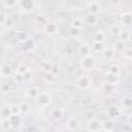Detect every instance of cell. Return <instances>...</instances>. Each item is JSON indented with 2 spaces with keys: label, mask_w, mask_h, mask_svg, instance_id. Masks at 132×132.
Listing matches in <instances>:
<instances>
[{
  "label": "cell",
  "mask_w": 132,
  "mask_h": 132,
  "mask_svg": "<svg viewBox=\"0 0 132 132\" xmlns=\"http://www.w3.org/2000/svg\"><path fill=\"white\" fill-rule=\"evenodd\" d=\"M92 78L88 74H81L75 78V87L80 91H88L92 88Z\"/></svg>",
  "instance_id": "6da1fadb"
},
{
  "label": "cell",
  "mask_w": 132,
  "mask_h": 132,
  "mask_svg": "<svg viewBox=\"0 0 132 132\" xmlns=\"http://www.w3.org/2000/svg\"><path fill=\"white\" fill-rule=\"evenodd\" d=\"M52 99H53V97H52V94L51 93H48L46 91H41L39 93V95L34 100H35V103H36V105L38 107H40V108H46V107H48L51 105Z\"/></svg>",
  "instance_id": "7a4b0ae2"
},
{
  "label": "cell",
  "mask_w": 132,
  "mask_h": 132,
  "mask_svg": "<svg viewBox=\"0 0 132 132\" xmlns=\"http://www.w3.org/2000/svg\"><path fill=\"white\" fill-rule=\"evenodd\" d=\"M79 66L85 71H92L96 68V60L91 54H89L87 56L81 57L79 61Z\"/></svg>",
  "instance_id": "3957f363"
},
{
  "label": "cell",
  "mask_w": 132,
  "mask_h": 132,
  "mask_svg": "<svg viewBox=\"0 0 132 132\" xmlns=\"http://www.w3.org/2000/svg\"><path fill=\"white\" fill-rule=\"evenodd\" d=\"M102 124L103 122L100 121L98 118L92 117L89 119L87 123V129L91 131H99V130H102Z\"/></svg>",
  "instance_id": "277c9868"
},
{
  "label": "cell",
  "mask_w": 132,
  "mask_h": 132,
  "mask_svg": "<svg viewBox=\"0 0 132 132\" xmlns=\"http://www.w3.org/2000/svg\"><path fill=\"white\" fill-rule=\"evenodd\" d=\"M82 21L85 23V25H89V26H95L99 23V19L97 14L91 13V12H87L86 14H84L82 16Z\"/></svg>",
  "instance_id": "5b68a950"
},
{
  "label": "cell",
  "mask_w": 132,
  "mask_h": 132,
  "mask_svg": "<svg viewBox=\"0 0 132 132\" xmlns=\"http://www.w3.org/2000/svg\"><path fill=\"white\" fill-rule=\"evenodd\" d=\"M120 24L123 27H131L132 26V13L124 12L120 16Z\"/></svg>",
  "instance_id": "8992f818"
},
{
  "label": "cell",
  "mask_w": 132,
  "mask_h": 132,
  "mask_svg": "<svg viewBox=\"0 0 132 132\" xmlns=\"http://www.w3.org/2000/svg\"><path fill=\"white\" fill-rule=\"evenodd\" d=\"M65 126L67 130H77L79 127V122L75 117H69L65 122Z\"/></svg>",
  "instance_id": "52a82bcc"
},
{
  "label": "cell",
  "mask_w": 132,
  "mask_h": 132,
  "mask_svg": "<svg viewBox=\"0 0 132 132\" xmlns=\"http://www.w3.org/2000/svg\"><path fill=\"white\" fill-rule=\"evenodd\" d=\"M87 9H88V12L98 15V13L101 12V5L99 4L98 1H90L87 5Z\"/></svg>",
  "instance_id": "ba28073f"
},
{
  "label": "cell",
  "mask_w": 132,
  "mask_h": 132,
  "mask_svg": "<svg viewBox=\"0 0 132 132\" xmlns=\"http://www.w3.org/2000/svg\"><path fill=\"white\" fill-rule=\"evenodd\" d=\"M0 73H1V77L2 78H8V77L12 76L14 72H13L12 67L9 64H2L1 65Z\"/></svg>",
  "instance_id": "9c48e42d"
},
{
  "label": "cell",
  "mask_w": 132,
  "mask_h": 132,
  "mask_svg": "<svg viewBox=\"0 0 132 132\" xmlns=\"http://www.w3.org/2000/svg\"><path fill=\"white\" fill-rule=\"evenodd\" d=\"M106 113H107L108 118L114 120V119H117L121 116V108L116 106V105H110V106H108V108L106 110Z\"/></svg>",
  "instance_id": "30bf717a"
},
{
  "label": "cell",
  "mask_w": 132,
  "mask_h": 132,
  "mask_svg": "<svg viewBox=\"0 0 132 132\" xmlns=\"http://www.w3.org/2000/svg\"><path fill=\"white\" fill-rule=\"evenodd\" d=\"M20 6L25 11H32L35 8V1L34 0H21Z\"/></svg>",
  "instance_id": "8fae6325"
},
{
  "label": "cell",
  "mask_w": 132,
  "mask_h": 132,
  "mask_svg": "<svg viewBox=\"0 0 132 132\" xmlns=\"http://www.w3.org/2000/svg\"><path fill=\"white\" fill-rule=\"evenodd\" d=\"M64 116V109L61 107H55L51 110V117L55 121H60Z\"/></svg>",
  "instance_id": "7c38bea8"
},
{
  "label": "cell",
  "mask_w": 132,
  "mask_h": 132,
  "mask_svg": "<svg viewBox=\"0 0 132 132\" xmlns=\"http://www.w3.org/2000/svg\"><path fill=\"white\" fill-rule=\"evenodd\" d=\"M40 92H41V91L39 90L38 87L32 86V87H30V88H28V89L26 90V96H27L28 98H33V99H35V98L39 95Z\"/></svg>",
  "instance_id": "4fadbf2b"
},
{
  "label": "cell",
  "mask_w": 132,
  "mask_h": 132,
  "mask_svg": "<svg viewBox=\"0 0 132 132\" xmlns=\"http://www.w3.org/2000/svg\"><path fill=\"white\" fill-rule=\"evenodd\" d=\"M59 31V27L54 23H48L44 26V32L50 35H55Z\"/></svg>",
  "instance_id": "5bb4252c"
},
{
  "label": "cell",
  "mask_w": 132,
  "mask_h": 132,
  "mask_svg": "<svg viewBox=\"0 0 132 132\" xmlns=\"http://www.w3.org/2000/svg\"><path fill=\"white\" fill-rule=\"evenodd\" d=\"M114 128H116V124H114L113 119L108 118L107 120L103 121V124H102L103 131H112V130H114Z\"/></svg>",
  "instance_id": "9a60e30c"
},
{
  "label": "cell",
  "mask_w": 132,
  "mask_h": 132,
  "mask_svg": "<svg viewBox=\"0 0 132 132\" xmlns=\"http://www.w3.org/2000/svg\"><path fill=\"white\" fill-rule=\"evenodd\" d=\"M84 25H85V23H84L81 16H74V18H72L71 21H70V27H73V28L82 29Z\"/></svg>",
  "instance_id": "2e32d148"
},
{
  "label": "cell",
  "mask_w": 132,
  "mask_h": 132,
  "mask_svg": "<svg viewBox=\"0 0 132 132\" xmlns=\"http://www.w3.org/2000/svg\"><path fill=\"white\" fill-rule=\"evenodd\" d=\"M102 56L106 59V60H112L116 57V50L112 47H104V50L101 52Z\"/></svg>",
  "instance_id": "e0dca14e"
},
{
  "label": "cell",
  "mask_w": 132,
  "mask_h": 132,
  "mask_svg": "<svg viewBox=\"0 0 132 132\" xmlns=\"http://www.w3.org/2000/svg\"><path fill=\"white\" fill-rule=\"evenodd\" d=\"M105 82L108 85H112V86L117 85L119 82V75L106 72L105 73Z\"/></svg>",
  "instance_id": "ac0fdd59"
},
{
  "label": "cell",
  "mask_w": 132,
  "mask_h": 132,
  "mask_svg": "<svg viewBox=\"0 0 132 132\" xmlns=\"http://www.w3.org/2000/svg\"><path fill=\"white\" fill-rule=\"evenodd\" d=\"M21 0H2V5L5 9H11L20 5Z\"/></svg>",
  "instance_id": "d6986e66"
},
{
  "label": "cell",
  "mask_w": 132,
  "mask_h": 132,
  "mask_svg": "<svg viewBox=\"0 0 132 132\" xmlns=\"http://www.w3.org/2000/svg\"><path fill=\"white\" fill-rule=\"evenodd\" d=\"M22 46H23L24 51H27V52L28 51H32L34 48V46H35V42L31 37H28L25 41L22 42Z\"/></svg>",
  "instance_id": "ffe728a7"
},
{
  "label": "cell",
  "mask_w": 132,
  "mask_h": 132,
  "mask_svg": "<svg viewBox=\"0 0 132 132\" xmlns=\"http://www.w3.org/2000/svg\"><path fill=\"white\" fill-rule=\"evenodd\" d=\"M14 24H15V22H14V20L12 19V16H10V15L7 13V16H6L5 21L1 24V26H2V28H6V29L10 30V29H12V28L14 27Z\"/></svg>",
  "instance_id": "44dd1931"
},
{
  "label": "cell",
  "mask_w": 132,
  "mask_h": 132,
  "mask_svg": "<svg viewBox=\"0 0 132 132\" xmlns=\"http://www.w3.org/2000/svg\"><path fill=\"white\" fill-rule=\"evenodd\" d=\"M104 47H105L104 41H95V40H93L92 43H91V48L94 52H102L104 50Z\"/></svg>",
  "instance_id": "7402d4cb"
},
{
  "label": "cell",
  "mask_w": 132,
  "mask_h": 132,
  "mask_svg": "<svg viewBox=\"0 0 132 132\" xmlns=\"http://www.w3.org/2000/svg\"><path fill=\"white\" fill-rule=\"evenodd\" d=\"M91 51H92L91 44H89V43H82V44L79 46V48H78V53H79V55H80L81 57L91 54Z\"/></svg>",
  "instance_id": "603a6c76"
},
{
  "label": "cell",
  "mask_w": 132,
  "mask_h": 132,
  "mask_svg": "<svg viewBox=\"0 0 132 132\" xmlns=\"http://www.w3.org/2000/svg\"><path fill=\"white\" fill-rule=\"evenodd\" d=\"M19 104H20V107H21L22 114H28L31 111V106H30V104H29V102L27 100H23Z\"/></svg>",
  "instance_id": "cb8c5ba5"
},
{
  "label": "cell",
  "mask_w": 132,
  "mask_h": 132,
  "mask_svg": "<svg viewBox=\"0 0 132 132\" xmlns=\"http://www.w3.org/2000/svg\"><path fill=\"white\" fill-rule=\"evenodd\" d=\"M68 34L70 37L74 38V39H77L81 36V29H77V28H73V27H70L69 30H68Z\"/></svg>",
  "instance_id": "d4e9b609"
},
{
  "label": "cell",
  "mask_w": 132,
  "mask_h": 132,
  "mask_svg": "<svg viewBox=\"0 0 132 132\" xmlns=\"http://www.w3.org/2000/svg\"><path fill=\"white\" fill-rule=\"evenodd\" d=\"M129 33H130V31H128L126 29H122L118 35V39L122 42H128L129 41Z\"/></svg>",
  "instance_id": "484cf974"
},
{
  "label": "cell",
  "mask_w": 132,
  "mask_h": 132,
  "mask_svg": "<svg viewBox=\"0 0 132 132\" xmlns=\"http://www.w3.org/2000/svg\"><path fill=\"white\" fill-rule=\"evenodd\" d=\"M122 29H123V28H122L121 25H119V24H112V25L109 26V33H110L111 35L118 36Z\"/></svg>",
  "instance_id": "4316f807"
},
{
  "label": "cell",
  "mask_w": 132,
  "mask_h": 132,
  "mask_svg": "<svg viewBox=\"0 0 132 132\" xmlns=\"http://www.w3.org/2000/svg\"><path fill=\"white\" fill-rule=\"evenodd\" d=\"M121 104H122V107H123V108H126V109L131 108V107H132V97H130V96H125V97L122 99Z\"/></svg>",
  "instance_id": "83f0119b"
},
{
  "label": "cell",
  "mask_w": 132,
  "mask_h": 132,
  "mask_svg": "<svg viewBox=\"0 0 132 132\" xmlns=\"http://www.w3.org/2000/svg\"><path fill=\"white\" fill-rule=\"evenodd\" d=\"M106 72L112 73V74H116V75H120V73H121V67L118 64H111V65L108 66V69H107Z\"/></svg>",
  "instance_id": "f1b7e54d"
},
{
  "label": "cell",
  "mask_w": 132,
  "mask_h": 132,
  "mask_svg": "<svg viewBox=\"0 0 132 132\" xmlns=\"http://www.w3.org/2000/svg\"><path fill=\"white\" fill-rule=\"evenodd\" d=\"M105 39H106V34L101 30L95 32L93 35V40H95V41H104Z\"/></svg>",
  "instance_id": "f546056e"
},
{
  "label": "cell",
  "mask_w": 132,
  "mask_h": 132,
  "mask_svg": "<svg viewBox=\"0 0 132 132\" xmlns=\"http://www.w3.org/2000/svg\"><path fill=\"white\" fill-rule=\"evenodd\" d=\"M40 68L42 69L43 72H51L53 70L54 66L50 61H42L41 65H40Z\"/></svg>",
  "instance_id": "4dcf8cb0"
},
{
  "label": "cell",
  "mask_w": 132,
  "mask_h": 132,
  "mask_svg": "<svg viewBox=\"0 0 132 132\" xmlns=\"http://www.w3.org/2000/svg\"><path fill=\"white\" fill-rule=\"evenodd\" d=\"M11 108H10V105L9 106H2L1 108V116L3 119H8L11 114Z\"/></svg>",
  "instance_id": "1f68e13d"
},
{
  "label": "cell",
  "mask_w": 132,
  "mask_h": 132,
  "mask_svg": "<svg viewBox=\"0 0 132 132\" xmlns=\"http://www.w3.org/2000/svg\"><path fill=\"white\" fill-rule=\"evenodd\" d=\"M28 70H29V68H28L25 64H20V65H18V66H16V68H15V72L21 73V74L26 73Z\"/></svg>",
  "instance_id": "d6a6232c"
},
{
  "label": "cell",
  "mask_w": 132,
  "mask_h": 132,
  "mask_svg": "<svg viewBox=\"0 0 132 132\" xmlns=\"http://www.w3.org/2000/svg\"><path fill=\"white\" fill-rule=\"evenodd\" d=\"M123 54H124L125 59L132 60V47H126V48L124 50Z\"/></svg>",
  "instance_id": "836d02e7"
},
{
  "label": "cell",
  "mask_w": 132,
  "mask_h": 132,
  "mask_svg": "<svg viewBox=\"0 0 132 132\" xmlns=\"http://www.w3.org/2000/svg\"><path fill=\"white\" fill-rule=\"evenodd\" d=\"M125 42H122V41H117L116 43H114V46H113V48L116 50V52L117 51H122V52H124V50L126 48L125 47V44H124Z\"/></svg>",
  "instance_id": "e575fe53"
},
{
  "label": "cell",
  "mask_w": 132,
  "mask_h": 132,
  "mask_svg": "<svg viewBox=\"0 0 132 132\" xmlns=\"http://www.w3.org/2000/svg\"><path fill=\"white\" fill-rule=\"evenodd\" d=\"M55 74L51 71V72H45V74H44V79L46 80V81H53L54 79H55Z\"/></svg>",
  "instance_id": "d590c367"
},
{
  "label": "cell",
  "mask_w": 132,
  "mask_h": 132,
  "mask_svg": "<svg viewBox=\"0 0 132 132\" xmlns=\"http://www.w3.org/2000/svg\"><path fill=\"white\" fill-rule=\"evenodd\" d=\"M32 78H33V75H32V73H31L30 70H28L26 73H24V80H25L26 82L30 81Z\"/></svg>",
  "instance_id": "8d00e7d4"
},
{
  "label": "cell",
  "mask_w": 132,
  "mask_h": 132,
  "mask_svg": "<svg viewBox=\"0 0 132 132\" xmlns=\"http://www.w3.org/2000/svg\"><path fill=\"white\" fill-rule=\"evenodd\" d=\"M1 90H2V92L8 91V90H9V85H8L7 82H2V84H1Z\"/></svg>",
  "instance_id": "74e56055"
},
{
  "label": "cell",
  "mask_w": 132,
  "mask_h": 132,
  "mask_svg": "<svg viewBox=\"0 0 132 132\" xmlns=\"http://www.w3.org/2000/svg\"><path fill=\"white\" fill-rule=\"evenodd\" d=\"M128 124H129L130 126H132V113H130V114L128 116Z\"/></svg>",
  "instance_id": "f35d334b"
},
{
  "label": "cell",
  "mask_w": 132,
  "mask_h": 132,
  "mask_svg": "<svg viewBox=\"0 0 132 132\" xmlns=\"http://www.w3.org/2000/svg\"><path fill=\"white\" fill-rule=\"evenodd\" d=\"M129 41L132 42V31H130V33H129Z\"/></svg>",
  "instance_id": "ab89813d"
},
{
  "label": "cell",
  "mask_w": 132,
  "mask_h": 132,
  "mask_svg": "<svg viewBox=\"0 0 132 132\" xmlns=\"http://www.w3.org/2000/svg\"><path fill=\"white\" fill-rule=\"evenodd\" d=\"M90 1H98V0H90Z\"/></svg>",
  "instance_id": "60d3db41"
},
{
  "label": "cell",
  "mask_w": 132,
  "mask_h": 132,
  "mask_svg": "<svg viewBox=\"0 0 132 132\" xmlns=\"http://www.w3.org/2000/svg\"><path fill=\"white\" fill-rule=\"evenodd\" d=\"M131 62H132V60H131Z\"/></svg>",
  "instance_id": "b9f144b4"
}]
</instances>
